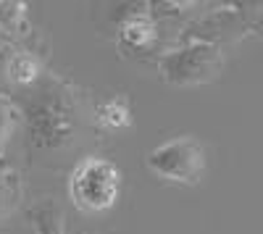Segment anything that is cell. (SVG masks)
<instances>
[{
	"mask_svg": "<svg viewBox=\"0 0 263 234\" xmlns=\"http://www.w3.org/2000/svg\"><path fill=\"white\" fill-rule=\"evenodd\" d=\"M147 168L163 182L195 187L203 182L205 168H208L205 147L197 137H190V134L166 140L147 153Z\"/></svg>",
	"mask_w": 263,
	"mask_h": 234,
	"instance_id": "cell-1",
	"label": "cell"
},
{
	"mask_svg": "<svg viewBox=\"0 0 263 234\" xmlns=\"http://www.w3.org/2000/svg\"><path fill=\"white\" fill-rule=\"evenodd\" d=\"M224 69V53L218 45L208 42H190L161 58L158 71L168 84L177 87H192V84L213 82Z\"/></svg>",
	"mask_w": 263,
	"mask_h": 234,
	"instance_id": "cell-2",
	"label": "cell"
},
{
	"mask_svg": "<svg viewBox=\"0 0 263 234\" xmlns=\"http://www.w3.org/2000/svg\"><path fill=\"white\" fill-rule=\"evenodd\" d=\"M119 179H121L119 168L111 161L87 158L71 174L69 182L71 200L77 203V208L87 210V213H103L119 198V187H121Z\"/></svg>",
	"mask_w": 263,
	"mask_h": 234,
	"instance_id": "cell-3",
	"label": "cell"
},
{
	"mask_svg": "<svg viewBox=\"0 0 263 234\" xmlns=\"http://www.w3.org/2000/svg\"><path fill=\"white\" fill-rule=\"evenodd\" d=\"M156 37H158V27L153 24V18H147L142 13L124 21L121 32H119L121 45L129 48V50H145V48H150L153 42H156Z\"/></svg>",
	"mask_w": 263,
	"mask_h": 234,
	"instance_id": "cell-4",
	"label": "cell"
},
{
	"mask_svg": "<svg viewBox=\"0 0 263 234\" xmlns=\"http://www.w3.org/2000/svg\"><path fill=\"white\" fill-rule=\"evenodd\" d=\"M32 224L37 229V234H63L61 226V210L55 203L45 200L32 208Z\"/></svg>",
	"mask_w": 263,
	"mask_h": 234,
	"instance_id": "cell-5",
	"label": "cell"
},
{
	"mask_svg": "<svg viewBox=\"0 0 263 234\" xmlns=\"http://www.w3.org/2000/svg\"><path fill=\"white\" fill-rule=\"evenodd\" d=\"M98 116H100L103 124L116 126V129H121V126L129 124V108H126L124 100H111V103H105L103 108H98Z\"/></svg>",
	"mask_w": 263,
	"mask_h": 234,
	"instance_id": "cell-6",
	"label": "cell"
},
{
	"mask_svg": "<svg viewBox=\"0 0 263 234\" xmlns=\"http://www.w3.org/2000/svg\"><path fill=\"white\" fill-rule=\"evenodd\" d=\"M8 74H11L13 82L27 84V82H32V79L37 76V63H34V58H29V55H16V58L8 63Z\"/></svg>",
	"mask_w": 263,
	"mask_h": 234,
	"instance_id": "cell-7",
	"label": "cell"
}]
</instances>
